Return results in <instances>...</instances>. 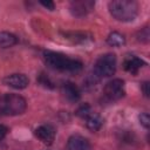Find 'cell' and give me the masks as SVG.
Returning a JSON list of instances; mask_svg holds the SVG:
<instances>
[{"label":"cell","mask_w":150,"mask_h":150,"mask_svg":"<svg viewBox=\"0 0 150 150\" xmlns=\"http://www.w3.org/2000/svg\"><path fill=\"white\" fill-rule=\"evenodd\" d=\"M43 60L49 68L54 70H60V71L79 73L83 66L80 60L71 59L68 55H64L59 52H53V50H45Z\"/></svg>","instance_id":"obj_1"},{"label":"cell","mask_w":150,"mask_h":150,"mask_svg":"<svg viewBox=\"0 0 150 150\" xmlns=\"http://www.w3.org/2000/svg\"><path fill=\"white\" fill-rule=\"evenodd\" d=\"M111 16L121 22L134 21L138 15V4L132 0H114L108 4Z\"/></svg>","instance_id":"obj_2"},{"label":"cell","mask_w":150,"mask_h":150,"mask_svg":"<svg viewBox=\"0 0 150 150\" xmlns=\"http://www.w3.org/2000/svg\"><path fill=\"white\" fill-rule=\"evenodd\" d=\"M27 101L19 94L6 93L0 95V112L6 116H16L26 111Z\"/></svg>","instance_id":"obj_3"},{"label":"cell","mask_w":150,"mask_h":150,"mask_svg":"<svg viewBox=\"0 0 150 150\" xmlns=\"http://www.w3.org/2000/svg\"><path fill=\"white\" fill-rule=\"evenodd\" d=\"M116 55L112 53H105L97 59L94 67V71L100 77L112 76L116 71Z\"/></svg>","instance_id":"obj_4"},{"label":"cell","mask_w":150,"mask_h":150,"mask_svg":"<svg viewBox=\"0 0 150 150\" xmlns=\"http://www.w3.org/2000/svg\"><path fill=\"white\" fill-rule=\"evenodd\" d=\"M103 94L109 101H118L125 94L124 81L121 79H114L105 83L103 88Z\"/></svg>","instance_id":"obj_5"},{"label":"cell","mask_w":150,"mask_h":150,"mask_svg":"<svg viewBox=\"0 0 150 150\" xmlns=\"http://www.w3.org/2000/svg\"><path fill=\"white\" fill-rule=\"evenodd\" d=\"M95 6L94 1L90 0H81V1H73L70 2L69 6V11L71 13L73 16L76 18H82L86 16Z\"/></svg>","instance_id":"obj_6"},{"label":"cell","mask_w":150,"mask_h":150,"mask_svg":"<svg viewBox=\"0 0 150 150\" xmlns=\"http://www.w3.org/2000/svg\"><path fill=\"white\" fill-rule=\"evenodd\" d=\"M2 82L5 86H8L14 89H25L29 84V79L25 74L15 73V74H11L4 77Z\"/></svg>","instance_id":"obj_7"},{"label":"cell","mask_w":150,"mask_h":150,"mask_svg":"<svg viewBox=\"0 0 150 150\" xmlns=\"http://www.w3.org/2000/svg\"><path fill=\"white\" fill-rule=\"evenodd\" d=\"M61 93L64 98L71 103H75L81 98V91L79 87L70 81H66L61 84Z\"/></svg>","instance_id":"obj_8"},{"label":"cell","mask_w":150,"mask_h":150,"mask_svg":"<svg viewBox=\"0 0 150 150\" xmlns=\"http://www.w3.org/2000/svg\"><path fill=\"white\" fill-rule=\"evenodd\" d=\"M34 135L45 144L49 145L55 138V129L50 124H42L34 130Z\"/></svg>","instance_id":"obj_9"},{"label":"cell","mask_w":150,"mask_h":150,"mask_svg":"<svg viewBox=\"0 0 150 150\" xmlns=\"http://www.w3.org/2000/svg\"><path fill=\"white\" fill-rule=\"evenodd\" d=\"M67 150H93V148L86 137L81 135H73L68 138Z\"/></svg>","instance_id":"obj_10"},{"label":"cell","mask_w":150,"mask_h":150,"mask_svg":"<svg viewBox=\"0 0 150 150\" xmlns=\"http://www.w3.org/2000/svg\"><path fill=\"white\" fill-rule=\"evenodd\" d=\"M143 66H145V62L135 55H129L123 61V68L131 74H137Z\"/></svg>","instance_id":"obj_11"},{"label":"cell","mask_w":150,"mask_h":150,"mask_svg":"<svg viewBox=\"0 0 150 150\" xmlns=\"http://www.w3.org/2000/svg\"><path fill=\"white\" fill-rule=\"evenodd\" d=\"M102 125H103V118L101 117V115L96 112H90L86 117V127L90 131H97L101 129Z\"/></svg>","instance_id":"obj_12"},{"label":"cell","mask_w":150,"mask_h":150,"mask_svg":"<svg viewBox=\"0 0 150 150\" xmlns=\"http://www.w3.org/2000/svg\"><path fill=\"white\" fill-rule=\"evenodd\" d=\"M63 35L67 40H69L73 43H76V45L86 43L87 41L91 40V36L83 32H66V33H63Z\"/></svg>","instance_id":"obj_13"},{"label":"cell","mask_w":150,"mask_h":150,"mask_svg":"<svg viewBox=\"0 0 150 150\" xmlns=\"http://www.w3.org/2000/svg\"><path fill=\"white\" fill-rule=\"evenodd\" d=\"M18 43V38L9 32H0V47L9 48Z\"/></svg>","instance_id":"obj_14"},{"label":"cell","mask_w":150,"mask_h":150,"mask_svg":"<svg viewBox=\"0 0 150 150\" xmlns=\"http://www.w3.org/2000/svg\"><path fill=\"white\" fill-rule=\"evenodd\" d=\"M107 41L112 47H121V46H123L125 43V38H124L123 34H121L118 32H111L108 35Z\"/></svg>","instance_id":"obj_15"},{"label":"cell","mask_w":150,"mask_h":150,"mask_svg":"<svg viewBox=\"0 0 150 150\" xmlns=\"http://www.w3.org/2000/svg\"><path fill=\"white\" fill-rule=\"evenodd\" d=\"M136 39L137 41L142 42V43H148L149 42V39H150V32H149V27L145 26L143 28H141L137 34H136Z\"/></svg>","instance_id":"obj_16"},{"label":"cell","mask_w":150,"mask_h":150,"mask_svg":"<svg viewBox=\"0 0 150 150\" xmlns=\"http://www.w3.org/2000/svg\"><path fill=\"white\" fill-rule=\"evenodd\" d=\"M90 112H91V108H90V105H89L88 103L81 104V105L77 108V110H76V115H77L79 117H82V118H86Z\"/></svg>","instance_id":"obj_17"},{"label":"cell","mask_w":150,"mask_h":150,"mask_svg":"<svg viewBox=\"0 0 150 150\" xmlns=\"http://www.w3.org/2000/svg\"><path fill=\"white\" fill-rule=\"evenodd\" d=\"M39 83L42 84V86L46 87V88H54L53 83L50 82V80L48 79V76L45 75V74H41V75H40V77H39Z\"/></svg>","instance_id":"obj_18"},{"label":"cell","mask_w":150,"mask_h":150,"mask_svg":"<svg viewBox=\"0 0 150 150\" xmlns=\"http://www.w3.org/2000/svg\"><path fill=\"white\" fill-rule=\"evenodd\" d=\"M138 120H139V123H141L145 129L149 128V125H150V117H149V115H148L146 112L141 114V115L138 116Z\"/></svg>","instance_id":"obj_19"},{"label":"cell","mask_w":150,"mask_h":150,"mask_svg":"<svg viewBox=\"0 0 150 150\" xmlns=\"http://www.w3.org/2000/svg\"><path fill=\"white\" fill-rule=\"evenodd\" d=\"M40 4H41L45 8L49 9V11H54V8H55V4H54L53 1H40Z\"/></svg>","instance_id":"obj_20"},{"label":"cell","mask_w":150,"mask_h":150,"mask_svg":"<svg viewBox=\"0 0 150 150\" xmlns=\"http://www.w3.org/2000/svg\"><path fill=\"white\" fill-rule=\"evenodd\" d=\"M142 90H143L144 96L148 97V96H149V82H148V81H144V82L142 83Z\"/></svg>","instance_id":"obj_21"},{"label":"cell","mask_w":150,"mask_h":150,"mask_svg":"<svg viewBox=\"0 0 150 150\" xmlns=\"http://www.w3.org/2000/svg\"><path fill=\"white\" fill-rule=\"evenodd\" d=\"M7 132H8V128L2 125V124H0V141L7 135Z\"/></svg>","instance_id":"obj_22"},{"label":"cell","mask_w":150,"mask_h":150,"mask_svg":"<svg viewBox=\"0 0 150 150\" xmlns=\"http://www.w3.org/2000/svg\"><path fill=\"white\" fill-rule=\"evenodd\" d=\"M0 142H1V141H0Z\"/></svg>","instance_id":"obj_23"}]
</instances>
